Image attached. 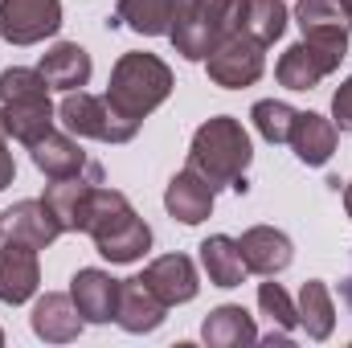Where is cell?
Masks as SVG:
<instances>
[{
    "instance_id": "6da1fadb",
    "label": "cell",
    "mask_w": 352,
    "mask_h": 348,
    "mask_svg": "<svg viewBox=\"0 0 352 348\" xmlns=\"http://www.w3.org/2000/svg\"><path fill=\"white\" fill-rule=\"evenodd\" d=\"M87 230L90 238H94V246H98V254L111 262H135L148 254V246H152V230H148V221L131 209V201L119 193V188H94V197H90L87 205Z\"/></svg>"
},
{
    "instance_id": "7a4b0ae2",
    "label": "cell",
    "mask_w": 352,
    "mask_h": 348,
    "mask_svg": "<svg viewBox=\"0 0 352 348\" xmlns=\"http://www.w3.org/2000/svg\"><path fill=\"white\" fill-rule=\"evenodd\" d=\"M250 156L254 152H250L246 127L238 119H230V115H217V119L197 127L192 148H188V168L197 176H205L213 188H221V184L234 188L250 168Z\"/></svg>"
},
{
    "instance_id": "3957f363",
    "label": "cell",
    "mask_w": 352,
    "mask_h": 348,
    "mask_svg": "<svg viewBox=\"0 0 352 348\" xmlns=\"http://www.w3.org/2000/svg\"><path fill=\"white\" fill-rule=\"evenodd\" d=\"M0 119H4V131L25 148L37 144L45 131H54V102L41 70L12 66L0 74Z\"/></svg>"
},
{
    "instance_id": "277c9868",
    "label": "cell",
    "mask_w": 352,
    "mask_h": 348,
    "mask_svg": "<svg viewBox=\"0 0 352 348\" xmlns=\"http://www.w3.org/2000/svg\"><path fill=\"white\" fill-rule=\"evenodd\" d=\"M168 94H173V70L156 54H123L107 83V102L135 123H144Z\"/></svg>"
},
{
    "instance_id": "5b68a950",
    "label": "cell",
    "mask_w": 352,
    "mask_h": 348,
    "mask_svg": "<svg viewBox=\"0 0 352 348\" xmlns=\"http://www.w3.org/2000/svg\"><path fill=\"white\" fill-rule=\"evenodd\" d=\"M246 0H180L173 17V37L176 54L188 62H205L242 21Z\"/></svg>"
},
{
    "instance_id": "8992f818",
    "label": "cell",
    "mask_w": 352,
    "mask_h": 348,
    "mask_svg": "<svg viewBox=\"0 0 352 348\" xmlns=\"http://www.w3.org/2000/svg\"><path fill=\"white\" fill-rule=\"evenodd\" d=\"M58 119L66 123L70 135H87V140H102V144H127L140 131V123L127 119V115H119L107 102V94L94 98L87 90H66V98L58 107Z\"/></svg>"
},
{
    "instance_id": "52a82bcc",
    "label": "cell",
    "mask_w": 352,
    "mask_h": 348,
    "mask_svg": "<svg viewBox=\"0 0 352 348\" xmlns=\"http://www.w3.org/2000/svg\"><path fill=\"white\" fill-rule=\"evenodd\" d=\"M349 58V41H320V37H303L295 41L278 66H274V78L287 90H311L320 78H328L340 62Z\"/></svg>"
},
{
    "instance_id": "ba28073f",
    "label": "cell",
    "mask_w": 352,
    "mask_h": 348,
    "mask_svg": "<svg viewBox=\"0 0 352 348\" xmlns=\"http://www.w3.org/2000/svg\"><path fill=\"white\" fill-rule=\"evenodd\" d=\"M263 41H254L250 33H242V29H234L209 58H205V66H209V78L217 83V87L226 90H242V87H254L258 78H263L266 70V58H263Z\"/></svg>"
},
{
    "instance_id": "9c48e42d",
    "label": "cell",
    "mask_w": 352,
    "mask_h": 348,
    "mask_svg": "<svg viewBox=\"0 0 352 348\" xmlns=\"http://www.w3.org/2000/svg\"><path fill=\"white\" fill-rule=\"evenodd\" d=\"M62 29L58 0H0V37L8 45H37Z\"/></svg>"
},
{
    "instance_id": "30bf717a",
    "label": "cell",
    "mask_w": 352,
    "mask_h": 348,
    "mask_svg": "<svg viewBox=\"0 0 352 348\" xmlns=\"http://www.w3.org/2000/svg\"><path fill=\"white\" fill-rule=\"evenodd\" d=\"M62 221L54 217V209L45 201H16L12 209L0 213V238L4 242H21L33 250H45L62 238Z\"/></svg>"
},
{
    "instance_id": "8fae6325",
    "label": "cell",
    "mask_w": 352,
    "mask_h": 348,
    "mask_svg": "<svg viewBox=\"0 0 352 348\" xmlns=\"http://www.w3.org/2000/svg\"><path fill=\"white\" fill-rule=\"evenodd\" d=\"M98 184H102V168H98V164H87L82 173L54 180L41 201L54 209V217L62 221V230H74V234H78V230L87 226V205H90V197H94Z\"/></svg>"
},
{
    "instance_id": "7c38bea8",
    "label": "cell",
    "mask_w": 352,
    "mask_h": 348,
    "mask_svg": "<svg viewBox=\"0 0 352 348\" xmlns=\"http://www.w3.org/2000/svg\"><path fill=\"white\" fill-rule=\"evenodd\" d=\"M164 299L135 274V279H119V307H115V324L131 336L156 332L164 324Z\"/></svg>"
},
{
    "instance_id": "4fadbf2b",
    "label": "cell",
    "mask_w": 352,
    "mask_h": 348,
    "mask_svg": "<svg viewBox=\"0 0 352 348\" xmlns=\"http://www.w3.org/2000/svg\"><path fill=\"white\" fill-rule=\"evenodd\" d=\"M70 299H74V307L87 324H107V320H115V307H119V279L87 266V270L74 274Z\"/></svg>"
},
{
    "instance_id": "5bb4252c",
    "label": "cell",
    "mask_w": 352,
    "mask_h": 348,
    "mask_svg": "<svg viewBox=\"0 0 352 348\" xmlns=\"http://www.w3.org/2000/svg\"><path fill=\"white\" fill-rule=\"evenodd\" d=\"M213 184L205 180V176H197L192 168H184V173H176L168 180V188H164V209L173 213L176 221H184V226H197V221H205L209 213H213Z\"/></svg>"
},
{
    "instance_id": "9a60e30c",
    "label": "cell",
    "mask_w": 352,
    "mask_h": 348,
    "mask_svg": "<svg viewBox=\"0 0 352 348\" xmlns=\"http://www.w3.org/2000/svg\"><path fill=\"white\" fill-rule=\"evenodd\" d=\"M37 283H41L37 250L21 246V242H4V250H0V303H25V299H33Z\"/></svg>"
},
{
    "instance_id": "2e32d148",
    "label": "cell",
    "mask_w": 352,
    "mask_h": 348,
    "mask_svg": "<svg viewBox=\"0 0 352 348\" xmlns=\"http://www.w3.org/2000/svg\"><path fill=\"white\" fill-rule=\"evenodd\" d=\"M238 246H242V259H246V270H254V274H278V270H287L291 259H295V250H291V238L283 234V230H274V226H254V230H246L242 238H238Z\"/></svg>"
},
{
    "instance_id": "e0dca14e",
    "label": "cell",
    "mask_w": 352,
    "mask_h": 348,
    "mask_svg": "<svg viewBox=\"0 0 352 348\" xmlns=\"http://www.w3.org/2000/svg\"><path fill=\"white\" fill-rule=\"evenodd\" d=\"M287 144L295 148V156H299L307 168H320V164H328L332 152H336V123L324 119V115H316V111H299L295 123H291V140H287Z\"/></svg>"
},
{
    "instance_id": "ac0fdd59",
    "label": "cell",
    "mask_w": 352,
    "mask_h": 348,
    "mask_svg": "<svg viewBox=\"0 0 352 348\" xmlns=\"http://www.w3.org/2000/svg\"><path fill=\"white\" fill-rule=\"evenodd\" d=\"M168 307H176V303H188L192 295H197V266H192V259H184V254H164V259H156L144 274H140Z\"/></svg>"
},
{
    "instance_id": "d6986e66",
    "label": "cell",
    "mask_w": 352,
    "mask_h": 348,
    "mask_svg": "<svg viewBox=\"0 0 352 348\" xmlns=\"http://www.w3.org/2000/svg\"><path fill=\"white\" fill-rule=\"evenodd\" d=\"M33 332L50 345H70L82 332V316L70 295H41L33 303Z\"/></svg>"
},
{
    "instance_id": "ffe728a7",
    "label": "cell",
    "mask_w": 352,
    "mask_h": 348,
    "mask_svg": "<svg viewBox=\"0 0 352 348\" xmlns=\"http://www.w3.org/2000/svg\"><path fill=\"white\" fill-rule=\"evenodd\" d=\"M201 336H205L209 348H246V345L258 340V328H254V316L246 307L226 303V307H217V312L205 316Z\"/></svg>"
},
{
    "instance_id": "44dd1931",
    "label": "cell",
    "mask_w": 352,
    "mask_h": 348,
    "mask_svg": "<svg viewBox=\"0 0 352 348\" xmlns=\"http://www.w3.org/2000/svg\"><path fill=\"white\" fill-rule=\"evenodd\" d=\"M295 21H299L303 37H320V41H349L352 29L344 0H299Z\"/></svg>"
},
{
    "instance_id": "7402d4cb",
    "label": "cell",
    "mask_w": 352,
    "mask_h": 348,
    "mask_svg": "<svg viewBox=\"0 0 352 348\" xmlns=\"http://www.w3.org/2000/svg\"><path fill=\"white\" fill-rule=\"evenodd\" d=\"M41 78L54 90H78L90 83V54L74 41H58L45 58H41Z\"/></svg>"
},
{
    "instance_id": "603a6c76",
    "label": "cell",
    "mask_w": 352,
    "mask_h": 348,
    "mask_svg": "<svg viewBox=\"0 0 352 348\" xmlns=\"http://www.w3.org/2000/svg\"><path fill=\"white\" fill-rule=\"evenodd\" d=\"M29 152H33V164L50 176V180L74 176V173H82V168L90 164L87 152H82L70 135H62V131H45L37 144H29Z\"/></svg>"
},
{
    "instance_id": "cb8c5ba5",
    "label": "cell",
    "mask_w": 352,
    "mask_h": 348,
    "mask_svg": "<svg viewBox=\"0 0 352 348\" xmlns=\"http://www.w3.org/2000/svg\"><path fill=\"white\" fill-rule=\"evenodd\" d=\"M201 266H205L209 283H217V287H238L250 274L238 238H226V234H213V238L201 242Z\"/></svg>"
},
{
    "instance_id": "d4e9b609",
    "label": "cell",
    "mask_w": 352,
    "mask_h": 348,
    "mask_svg": "<svg viewBox=\"0 0 352 348\" xmlns=\"http://www.w3.org/2000/svg\"><path fill=\"white\" fill-rule=\"evenodd\" d=\"M295 320H299V328H303L311 340H328V336H332V328H336V307H332L328 283H320V279H307V283H303L299 303H295Z\"/></svg>"
},
{
    "instance_id": "484cf974",
    "label": "cell",
    "mask_w": 352,
    "mask_h": 348,
    "mask_svg": "<svg viewBox=\"0 0 352 348\" xmlns=\"http://www.w3.org/2000/svg\"><path fill=\"white\" fill-rule=\"evenodd\" d=\"M180 0H119V21L144 37H168Z\"/></svg>"
},
{
    "instance_id": "4316f807",
    "label": "cell",
    "mask_w": 352,
    "mask_h": 348,
    "mask_svg": "<svg viewBox=\"0 0 352 348\" xmlns=\"http://www.w3.org/2000/svg\"><path fill=\"white\" fill-rule=\"evenodd\" d=\"M238 29L250 33L254 41H263V45H274L287 29V4L283 0H246Z\"/></svg>"
},
{
    "instance_id": "83f0119b",
    "label": "cell",
    "mask_w": 352,
    "mask_h": 348,
    "mask_svg": "<svg viewBox=\"0 0 352 348\" xmlns=\"http://www.w3.org/2000/svg\"><path fill=\"white\" fill-rule=\"evenodd\" d=\"M295 115H299V111L287 107V102H278V98H263V102H254V111H250L258 135L270 140V144H287V140H291V123H295Z\"/></svg>"
},
{
    "instance_id": "f1b7e54d",
    "label": "cell",
    "mask_w": 352,
    "mask_h": 348,
    "mask_svg": "<svg viewBox=\"0 0 352 348\" xmlns=\"http://www.w3.org/2000/svg\"><path fill=\"white\" fill-rule=\"evenodd\" d=\"M258 307L270 316V324L283 328V332H291V328L299 324V320H295V303H291V295H287L278 283H263V287H258Z\"/></svg>"
},
{
    "instance_id": "f546056e",
    "label": "cell",
    "mask_w": 352,
    "mask_h": 348,
    "mask_svg": "<svg viewBox=\"0 0 352 348\" xmlns=\"http://www.w3.org/2000/svg\"><path fill=\"white\" fill-rule=\"evenodd\" d=\"M332 123L340 131H352V74L340 83V90L332 94Z\"/></svg>"
},
{
    "instance_id": "4dcf8cb0",
    "label": "cell",
    "mask_w": 352,
    "mask_h": 348,
    "mask_svg": "<svg viewBox=\"0 0 352 348\" xmlns=\"http://www.w3.org/2000/svg\"><path fill=\"white\" fill-rule=\"evenodd\" d=\"M12 176H16V164H12V152H8V144H4V135H0V193L12 184Z\"/></svg>"
},
{
    "instance_id": "1f68e13d",
    "label": "cell",
    "mask_w": 352,
    "mask_h": 348,
    "mask_svg": "<svg viewBox=\"0 0 352 348\" xmlns=\"http://www.w3.org/2000/svg\"><path fill=\"white\" fill-rule=\"evenodd\" d=\"M340 295H344V303H349V312H352V274L344 279V287H340Z\"/></svg>"
},
{
    "instance_id": "d6a6232c",
    "label": "cell",
    "mask_w": 352,
    "mask_h": 348,
    "mask_svg": "<svg viewBox=\"0 0 352 348\" xmlns=\"http://www.w3.org/2000/svg\"><path fill=\"white\" fill-rule=\"evenodd\" d=\"M344 209H349V217H352V180H349V188H344Z\"/></svg>"
},
{
    "instance_id": "836d02e7",
    "label": "cell",
    "mask_w": 352,
    "mask_h": 348,
    "mask_svg": "<svg viewBox=\"0 0 352 348\" xmlns=\"http://www.w3.org/2000/svg\"><path fill=\"white\" fill-rule=\"evenodd\" d=\"M344 8H349V17H352V0H344Z\"/></svg>"
},
{
    "instance_id": "e575fe53",
    "label": "cell",
    "mask_w": 352,
    "mask_h": 348,
    "mask_svg": "<svg viewBox=\"0 0 352 348\" xmlns=\"http://www.w3.org/2000/svg\"><path fill=\"white\" fill-rule=\"evenodd\" d=\"M0 135H8V131H4V119H0Z\"/></svg>"
},
{
    "instance_id": "d590c367",
    "label": "cell",
    "mask_w": 352,
    "mask_h": 348,
    "mask_svg": "<svg viewBox=\"0 0 352 348\" xmlns=\"http://www.w3.org/2000/svg\"><path fill=\"white\" fill-rule=\"evenodd\" d=\"M0 345H4V332H0Z\"/></svg>"
}]
</instances>
